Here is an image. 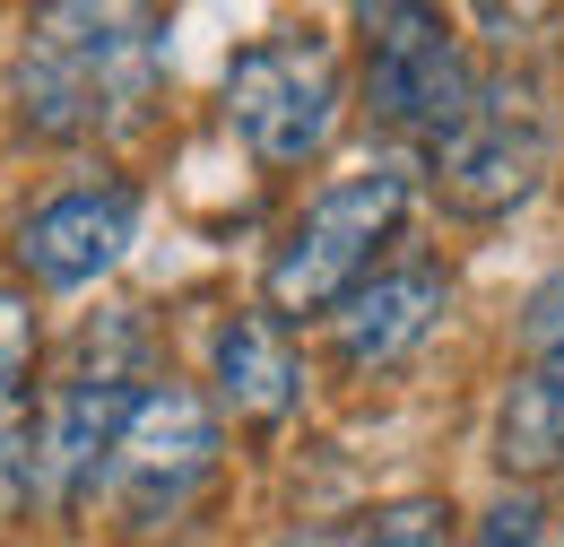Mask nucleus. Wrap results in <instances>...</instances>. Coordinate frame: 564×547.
Segmentation results:
<instances>
[{
	"instance_id": "1",
	"label": "nucleus",
	"mask_w": 564,
	"mask_h": 547,
	"mask_svg": "<svg viewBox=\"0 0 564 547\" xmlns=\"http://www.w3.org/2000/svg\"><path fill=\"white\" fill-rule=\"evenodd\" d=\"M165 78V18L156 9H44L18 53V114L44 139L131 131Z\"/></svg>"
},
{
	"instance_id": "2",
	"label": "nucleus",
	"mask_w": 564,
	"mask_h": 547,
	"mask_svg": "<svg viewBox=\"0 0 564 547\" xmlns=\"http://www.w3.org/2000/svg\"><path fill=\"white\" fill-rule=\"evenodd\" d=\"M556 165V114L530 78H478L460 122L425 139V183L460 217H503L521 208Z\"/></svg>"
},
{
	"instance_id": "3",
	"label": "nucleus",
	"mask_w": 564,
	"mask_h": 547,
	"mask_svg": "<svg viewBox=\"0 0 564 547\" xmlns=\"http://www.w3.org/2000/svg\"><path fill=\"white\" fill-rule=\"evenodd\" d=\"M400 208H409V165L400 157H373V165H356L339 183H322L313 208L279 235V253L261 270V296L279 313H330V304H348V287L365 278L373 244L400 226Z\"/></svg>"
},
{
	"instance_id": "4",
	"label": "nucleus",
	"mask_w": 564,
	"mask_h": 547,
	"mask_svg": "<svg viewBox=\"0 0 564 547\" xmlns=\"http://www.w3.org/2000/svg\"><path fill=\"white\" fill-rule=\"evenodd\" d=\"M226 122L261 165H313L339 131V69L313 35H270L226 62Z\"/></svg>"
},
{
	"instance_id": "5",
	"label": "nucleus",
	"mask_w": 564,
	"mask_h": 547,
	"mask_svg": "<svg viewBox=\"0 0 564 547\" xmlns=\"http://www.w3.org/2000/svg\"><path fill=\"white\" fill-rule=\"evenodd\" d=\"M365 105L373 122L391 131H452L460 105H469V69H460V44L434 9H365Z\"/></svg>"
},
{
	"instance_id": "6",
	"label": "nucleus",
	"mask_w": 564,
	"mask_h": 547,
	"mask_svg": "<svg viewBox=\"0 0 564 547\" xmlns=\"http://www.w3.org/2000/svg\"><path fill=\"white\" fill-rule=\"evenodd\" d=\"M217 470V417L192 400V392H140V409H131V426H122V443H113V470H105V486H113V504L131 513V522H165L192 486Z\"/></svg>"
},
{
	"instance_id": "7",
	"label": "nucleus",
	"mask_w": 564,
	"mask_h": 547,
	"mask_svg": "<svg viewBox=\"0 0 564 547\" xmlns=\"http://www.w3.org/2000/svg\"><path fill=\"white\" fill-rule=\"evenodd\" d=\"M131 409H140V383H122L113 365H78L53 392L44 426H35V495L44 504H78L113 470V443H122Z\"/></svg>"
},
{
	"instance_id": "8",
	"label": "nucleus",
	"mask_w": 564,
	"mask_h": 547,
	"mask_svg": "<svg viewBox=\"0 0 564 547\" xmlns=\"http://www.w3.org/2000/svg\"><path fill=\"white\" fill-rule=\"evenodd\" d=\"M140 235V192L131 183H78V192H53L18 226V261L35 287H87L105 278Z\"/></svg>"
},
{
	"instance_id": "9",
	"label": "nucleus",
	"mask_w": 564,
	"mask_h": 547,
	"mask_svg": "<svg viewBox=\"0 0 564 547\" xmlns=\"http://www.w3.org/2000/svg\"><path fill=\"white\" fill-rule=\"evenodd\" d=\"M443 304H452V278L425 270V261L373 278V287H356L348 313H339V356L348 365H400L409 347H425V331L443 322Z\"/></svg>"
},
{
	"instance_id": "10",
	"label": "nucleus",
	"mask_w": 564,
	"mask_h": 547,
	"mask_svg": "<svg viewBox=\"0 0 564 547\" xmlns=\"http://www.w3.org/2000/svg\"><path fill=\"white\" fill-rule=\"evenodd\" d=\"M217 400L235 417H252V426H279L295 400H304V374H295V356H286L279 322L270 313H235V322H217Z\"/></svg>"
},
{
	"instance_id": "11",
	"label": "nucleus",
	"mask_w": 564,
	"mask_h": 547,
	"mask_svg": "<svg viewBox=\"0 0 564 547\" xmlns=\"http://www.w3.org/2000/svg\"><path fill=\"white\" fill-rule=\"evenodd\" d=\"M495 461H503L512 479H547V470H564V365H530V374L503 392Z\"/></svg>"
},
{
	"instance_id": "12",
	"label": "nucleus",
	"mask_w": 564,
	"mask_h": 547,
	"mask_svg": "<svg viewBox=\"0 0 564 547\" xmlns=\"http://www.w3.org/2000/svg\"><path fill=\"white\" fill-rule=\"evenodd\" d=\"M348 547H452V504L443 495H400V504H373V513H356Z\"/></svg>"
},
{
	"instance_id": "13",
	"label": "nucleus",
	"mask_w": 564,
	"mask_h": 547,
	"mask_svg": "<svg viewBox=\"0 0 564 547\" xmlns=\"http://www.w3.org/2000/svg\"><path fill=\"white\" fill-rule=\"evenodd\" d=\"M35 486V435H26V392L0 374V504Z\"/></svg>"
},
{
	"instance_id": "14",
	"label": "nucleus",
	"mask_w": 564,
	"mask_h": 547,
	"mask_svg": "<svg viewBox=\"0 0 564 547\" xmlns=\"http://www.w3.org/2000/svg\"><path fill=\"white\" fill-rule=\"evenodd\" d=\"M521 347H530V365H564V270L530 287V304H521Z\"/></svg>"
},
{
	"instance_id": "15",
	"label": "nucleus",
	"mask_w": 564,
	"mask_h": 547,
	"mask_svg": "<svg viewBox=\"0 0 564 547\" xmlns=\"http://www.w3.org/2000/svg\"><path fill=\"white\" fill-rule=\"evenodd\" d=\"M26 356H35V313H26V296H18V287H0V374L18 383V374H26Z\"/></svg>"
},
{
	"instance_id": "16",
	"label": "nucleus",
	"mask_w": 564,
	"mask_h": 547,
	"mask_svg": "<svg viewBox=\"0 0 564 547\" xmlns=\"http://www.w3.org/2000/svg\"><path fill=\"white\" fill-rule=\"evenodd\" d=\"M487 547H503V539H487Z\"/></svg>"
},
{
	"instance_id": "17",
	"label": "nucleus",
	"mask_w": 564,
	"mask_h": 547,
	"mask_svg": "<svg viewBox=\"0 0 564 547\" xmlns=\"http://www.w3.org/2000/svg\"><path fill=\"white\" fill-rule=\"evenodd\" d=\"M556 547H564V530H556Z\"/></svg>"
}]
</instances>
